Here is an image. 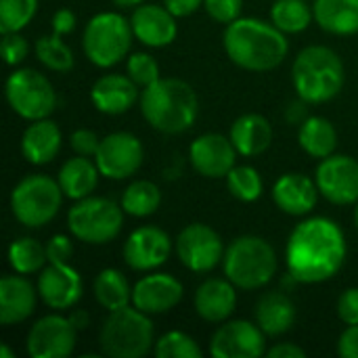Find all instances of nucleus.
Instances as JSON below:
<instances>
[{
  "instance_id": "f257e3e1",
  "label": "nucleus",
  "mask_w": 358,
  "mask_h": 358,
  "mask_svg": "<svg viewBox=\"0 0 358 358\" xmlns=\"http://www.w3.org/2000/svg\"><path fill=\"white\" fill-rule=\"evenodd\" d=\"M346 254V235L340 224L325 216H313L296 224L287 239V273L296 283H323L340 273Z\"/></svg>"
},
{
  "instance_id": "f03ea898",
  "label": "nucleus",
  "mask_w": 358,
  "mask_h": 358,
  "mask_svg": "<svg viewBox=\"0 0 358 358\" xmlns=\"http://www.w3.org/2000/svg\"><path fill=\"white\" fill-rule=\"evenodd\" d=\"M222 42L229 59L248 71H271L285 61L289 50L285 34L273 21L256 17H239L229 23Z\"/></svg>"
},
{
  "instance_id": "7ed1b4c3",
  "label": "nucleus",
  "mask_w": 358,
  "mask_h": 358,
  "mask_svg": "<svg viewBox=\"0 0 358 358\" xmlns=\"http://www.w3.org/2000/svg\"><path fill=\"white\" fill-rule=\"evenodd\" d=\"M141 111L151 128L164 134H180L197 122L199 99L191 84L180 78H159L143 88Z\"/></svg>"
},
{
  "instance_id": "20e7f679",
  "label": "nucleus",
  "mask_w": 358,
  "mask_h": 358,
  "mask_svg": "<svg viewBox=\"0 0 358 358\" xmlns=\"http://www.w3.org/2000/svg\"><path fill=\"white\" fill-rule=\"evenodd\" d=\"M292 80L298 96L308 105H321L340 94L346 71L340 55L329 46H306L292 65Z\"/></svg>"
},
{
  "instance_id": "39448f33",
  "label": "nucleus",
  "mask_w": 358,
  "mask_h": 358,
  "mask_svg": "<svg viewBox=\"0 0 358 358\" xmlns=\"http://www.w3.org/2000/svg\"><path fill=\"white\" fill-rule=\"evenodd\" d=\"M277 254L273 245L256 235L237 237L222 258V268L227 279L237 289H260L277 275Z\"/></svg>"
},
{
  "instance_id": "423d86ee",
  "label": "nucleus",
  "mask_w": 358,
  "mask_h": 358,
  "mask_svg": "<svg viewBox=\"0 0 358 358\" xmlns=\"http://www.w3.org/2000/svg\"><path fill=\"white\" fill-rule=\"evenodd\" d=\"M151 315L138 310L134 304L109 313L101 331L99 346L111 358H143L155 346V331Z\"/></svg>"
},
{
  "instance_id": "0eeeda50",
  "label": "nucleus",
  "mask_w": 358,
  "mask_h": 358,
  "mask_svg": "<svg viewBox=\"0 0 358 358\" xmlns=\"http://www.w3.org/2000/svg\"><path fill=\"white\" fill-rule=\"evenodd\" d=\"M132 23L120 13L105 10L94 15L82 34V48L88 61L96 67H113L128 57L132 46Z\"/></svg>"
},
{
  "instance_id": "6e6552de",
  "label": "nucleus",
  "mask_w": 358,
  "mask_h": 358,
  "mask_svg": "<svg viewBox=\"0 0 358 358\" xmlns=\"http://www.w3.org/2000/svg\"><path fill=\"white\" fill-rule=\"evenodd\" d=\"M63 189L59 180L44 174L21 178L10 193V212L27 229H42L61 210Z\"/></svg>"
},
{
  "instance_id": "1a4fd4ad",
  "label": "nucleus",
  "mask_w": 358,
  "mask_h": 358,
  "mask_svg": "<svg viewBox=\"0 0 358 358\" xmlns=\"http://www.w3.org/2000/svg\"><path fill=\"white\" fill-rule=\"evenodd\" d=\"M124 210L107 197H84L78 199L67 214L69 233L90 245L111 243L124 227Z\"/></svg>"
},
{
  "instance_id": "9d476101",
  "label": "nucleus",
  "mask_w": 358,
  "mask_h": 358,
  "mask_svg": "<svg viewBox=\"0 0 358 358\" xmlns=\"http://www.w3.org/2000/svg\"><path fill=\"white\" fill-rule=\"evenodd\" d=\"M6 101L23 120L36 122L48 117L57 107V92L50 80L36 69H15L6 80Z\"/></svg>"
},
{
  "instance_id": "9b49d317",
  "label": "nucleus",
  "mask_w": 358,
  "mask_h": 358,
  "mask_svg": "<svg viewBox=\"0 0 358 358\" xmlns=\"http://www.w3.org/2000/svg\"><path fill=\"white\" fill-rule=\"evenodd\" d=\"M176 254L191 273H210L222 262L224 248L220 235L210 224L193 222L178 233Z\"/></svg>"
},
{
  "instance_id": "f8f14e48",
  "label": "nucleus",
  "mask_w": 358,
  "mask_h": 358,
  "mask_svg": "<svg viewBox=\"0 0 358 358\" xmlns=\"http://www.w3.org/2000/svg\"><path fill=\"white\" fill-rule=\"evenodd\" d=\"M145 159L143 143L130 132H111L101 138L99 151L94 155V164L101 176L109 180L130 178Z\"/></svg>"
},
{
  "instance_id": "ddd939ff",
  "label": "nucleus",
  "mask_w": 358,
  "mask_h": 358,
  "mask_svg": "<svg viewBox=\"0 0 358 358\" xmlns=\"http://www.w3.org/2000/svg\"><path fill=\"white\" fill-rule=\"evenodd\" d=\"M78 329L69 317L46 315L36 321L25 338V350L31 358H65L76 348Z\"/></svg>"
},
{
  "instance_id": "4468645a",
  "label": "nucleus",
  "mask_w": 358,
  "mask_h": 358,
  "mask_svg": "<svg viewBox=\"0 0 358 358\" xmlns=\"http://www.w3.org/2000/svg\"><path fill=\"white\" fill-rule=\"evenodd\" d=\"M214 358H260L266 355V334L260 325L235 319L224 321L210 340Z\"/></svg>"
},
{
  "instance_id": "2eb2a0df",
  "label": "nucleus",
  "mask_w": 358,
  "mask_h": 358,
  "mask_svg": "<svg viewBox=\"0 0 358 358\" xmlns=\"http://www.w3.org/2000/svg\"><path fill=\"white\" fill-rule=\"evenodd\" d=\"M321 195L336 206L358 201V162L350 155H329L319 162L315 172Z\"/></svg>"
},
{
  "instance_id": "dca6fc26",
  "label": "nucleus",
  "mask_w": 358,
  "mask_h": 358,
  "mask_svg": "<svg viewBox=\"0 0 358 358\" xmlns=\"http://www.w3.org/2000/svg\"><path fill=\"white\" fill-rule=\"evenodd\" d=\"M172 252V239L159 227H138L124 243V262L138 273H149L159 268Z\"/></svg>"
},
{
  "instance_id": "f3484780",
  "label": "nucleus",
  "mask_w": 358,
  "mask_h": 358,
  "mask_svg": "<svg viewBox=\"0 0 358 358\" xmlns=\"http://www.w3.org/2000/svg\"><path fill=\"white\" fill-rule=\"evenodd\" d=\"M36 287L42 302L55 310L73 308L84 294L82 277L69 262H48V266L40 271Z\"/></svg>"
},
{
  "instance_id": "a211bd4d",
  "label": "nucleus",
  "mask_w": 358,
  "mask_h": 358,
  "mask_svg": "<svg viewBox=\"0 0 358 358\" xmlns=\"http://www.w3.org/2000/svg\"><path fill=\"white\" fill-rule=\"evenodd\" d=\"M237 149L231 136H222L216 132H208L197 136L189 147V159L197 174L206 178H227V174L235 168Z\"/></svg>"
},
{
  "instance_id": "6ab92c4d",
  "label": "nucleus",
  "mask_w": 358,
  "mask_h": 358,
  "mask_svg": "<svg viewBox=\"0 0 358 358\" xmlns=\"http://www.w3.org/2000/svg\"><path fill=\"white\" fill-rule=\"evenodd\" d=\"M182 283L168 273H153L138 279L132 287V304L147 315H164L180 304Z\"/></svg>"
},
{
  "instance_id": "aec40b11",
  "label": "nucleus",
  "mask_w": 358,
  "mask_h": 358,
  "mask_svg": "<svg viewBox=\"0 0 358 358\" xmlns=\"http://www.w3.org/2000/svg\"><path fill=\"white\" fill-rule=\"evenodd\" d=\"M134 38L151 48H164L176 40L178 25L176 15H172L162 4H138L130 17Z\"/></svg>"
},
{
  "instance_id": "412c9836",
  "label": "nucleus",
  "mask_w": 358,
  "mask_h": 358,
  "mask_svg": "<svg viewBox=\"0 0 358 358\" xmlns=\"http://www.w3.org/2000/svg\"><path fill=\"white\" fill-rule=\"evenodd\" d=\"M319 187L317 180L300 174V172H289L277 178L273 185V201L275 206L289 214V216H306L315 210L317 199H319Z\"/></svg>"
},
{
  "instance_id": "4be33fe9",
  "label": "nucleus",
  "mask_w": 358,
  "mask_h": 358,
  "mask_svg": "<svg viewBox=\"0 0 358 358\" xmlns=\"http://www.w3.org/2000/svg\"><path fill=\"white\" fill-rule=\"evenodd\" d=\"M138 99V86L130 76L107 73L101 76L90 88L92 105L107 115H122L132 109Z\"/></svg>"
},
{
  "instance_id": "5701e85b",
  "label": "nucleus",
  "mask_w": 358,
  "mask_h": 358,
  "mask_svg": "<svg viewBox=\"0 0 358 358\" xmlns=\"http://www.w3.org/2000/svg\"><path fill=\"white\" fill-rule=\"evenodd\" d=\"M36 294L34 287L23 275H6L0 279V323L15 325L29 319L36 310Z\"/></svg>"
},
{
  "instance_id": "b1692460",
  "label": "nucleus",
  "mask_w": 358,
  "mask_h": 358,
  "mask_svg": "<svg viewBox=\"0 0 358 358\" xmlns=\"http://www.w3.org/2000/svg\"><path fill=\"white\" fill-rule=\"evenodd\" d=\"M195 313L208 323H224L235 313L237 292L229 279H208L203 281L193 298Z\"/></svg>"
},
{
  "instance_id": "393cba45",
  "label": "nucleus",
  "mask_w": 358,
  "mask_h": 358,
  "mask_svg": "<svg viewBox=\"0 0 358 358\" xmlns=\"http://www.w3.org/2000/svg\"><path fill=\"white\" fill-rule=\"evenodd\" d=\"M61 128L52 120H36L25 128L21 136V153L25 162L34 166H44L57 157V153L61 151Z\"/></svg>"
},
{
  "instance_id": "a878e982",
  "label": "nucleus",
  "mask_w": 358,
  "mask_h": 358,
  "mask_svg": "<svg viewBox=\"0 0 358 358\" xmlns=\"http://www.w3.org/2000/svg\"><path fill=\"white\" fill-rule=\"evenodd\" d=\"M296 317V304L283 292H266L256 304V323L271 338L287 334L294 327Z\"/></svg>"
},
{
  "instance_id": "bb28decb",
  "label": "nucleus",
  "mask_w": 358,
  "mask_h": 358,
  "mask_svg": "<svg viewBox=\"0 0 358 358\" xmlns=\"http://www.w3.org/2000/svg\"><path fill=\"white\" fill-rule=\"evenodd\" d=\"M231 141L239 155L256 157L262 155L273 143V128L260 113H245L231 126Z\"/></svg>"
},
{
  "instance_id": "cd10ccee",
  "label": "nucleus",
  "mask_w": 358,
  "mask_h": 358,
  "mask_svg": "<svg viewBox=\"0 0 358 358\" xmlns=\"http://www.w3.org/2000/svg\"><path fill=\"white\" fill-rule=\"evenodd\" d=\"M315 21L329 34H358V0H315Z\"/></svg>"
},
{
  "instance_id": "c85d7f7f",
  "label": "nucleus",
  "mask_w": 358,
  "mask_h": 358,
  "mask_svg": "<svg viewBox=\"0 0 358 358\" xmlns=\"http://www.w3.org/2000/svg\"><path fill=\"white\" fill-rule=\"evenodd\" d=\"M99 176H101V172H99L96 164L90 162V157L78 155V157L67 159L61 166L57 180H59L65 197L78 201V199L92 195V191L99 185Z\"/></svg>"
},
{
  "instance_id": "c756f323",
  "label": "nucleus",
  "mask_w": 358,
  "mask_h": 358,
  "mask_svg": "<svg viewBox=\"0 0 358 358\" xmlns=\"http://www.w3.org/2000/svg\"><path fill=\"white\" fill-rule=\"evenodd\" d=\"M300 147L315 159H325L336 153L338 147V132L336 126L321 115H308L298 130Z\"/></svg>"
},
{
  "instance_id": "7c9ffc66",
  "label": "nucleus",
  "mask_w": 358,
  "mask_h": 358,
  "mask_svg": "<svg viewBox=\"0 0 358 358\" xmlns=\"http://www.w3.org/2000/svg\"><path fill=\"white\" fill-rule=\"evenodd\" d=\"M92 292H94L96 302L109 313L132 304V287H130L126 275L120 273L117 268H103L94 277Z\"/></svg>"
},
{
  "instance_id": "2f4dec72",
  "label": "nucleus",
  "mask_w": 358,
  "mask_h": 358,
  "mask_svg": "<svg viewBox=\"0 0 358 358\" xmlns=\"http://www.w3.org/2000/svg\"><path fill=\"white\" fill-rule=\"evenodd\" d=\"M159 203H162V191L151 180H134L124 189L120 199L122 210L134 218H147L155 214Z\"/></svg>"
},
{
  "instance_id": "473e14b6",
  "label": "nucleus",
  "mask_w": 358,
  "mask_h": 358,
  "mask_svg": "<svg viewBox=\"0 0 358 358\" xmlns=\"http://www.w3.org/2000/svg\"><path fill=\"white\" fill-rule=\"evenodd\" d=\"M313 19L315 10L306 4V0H275L271 8V21L283 34H300L308 29Z\"/></svg>"
},
{
  "instance_id": "72a5a7b5",
  "label": "nucleus",
  "mask_w": 358,
  "mask_h": 358,
  "mask_svg": "<svg viewBox=\"0 0 358 358\" xmlns=\"http://www.w3.org/2000/svg\"><path fill=\"white\" fill-rule=\"evenodd\" d=\"M48 262L46 256V245L31 237H21L10 243L8 248V264L15 273L19 275H31L44 268Z\"/></svg>"
},
{
  "instance_id": "f704fd0d",
  "label": "nucleus",
  "mask_w": 358,
  "mask_h": 358,
  "mask_svg": "<svg viewBox=\"0 0 358 358\" xmlns=\"http://www.w3.org/2000/svg\"><path fill=\"white\" fill-rule=\"evenodd\" d=\"M34 52H36L38 61L44 67H48L52 71H59V73H67L76 63L71 48L57 34L38 38V42L34 46Z\"/></svg>"
},
{
  "instance_id": "c9c22d12",
  "label": "nucleus",
  "mask_w": 358,
  "mask_h": 358,
  "mask_svg": "<svg viewBox=\"0 0 358 358\" xmlns=\"http://www.w3.org/2000/svg\"><path fill=\"white\" fill-rule=\"evenodd\" d=\"M227 187L231 191V195L243 203H254L260 199L262 191H264V182L262 176L256 168L252 166H235L229 174H227Z\"/></svg>"
},
{
  "instance_id": "e433bc0d",
  "label": "nucleus",
  "mask_w": 358,
  "mask_h": 358,
  "mask_svg": "<svg viewBox=\"0 0 358 358\" xmlns=\"http://www.w3.org/2000/svg\"><path fill=\"white\" fill-rule=\"evenodd\" d=\"M38 0H0V31H21L34 19Z\"/></svg>"
},
{
  "instance_id": "4c0bfd02",
  "label": "nucleus",
  "mask_w": 358,
  "mask_h": 358,
  "mask_svg": "<svg viewBox=\"0 0 358 358\" xmlns=\"http://www.w3.org/2000/svg\"><path fill=\"white\" fill-rule=\"evenodd\" d=\"M153 352L157 358H199L201 348L199 344L185 331H168L164 334L155 346Z\"/></svg>"
},
{
  "instance_id": "58836bf2",
  "label": "nucleus",
  "mask_w": 358,
  "mask_h": 358,
  "mask_svg": "<svg viewBox=\"0 0 358 358\" xmlns=\"http://www.w3.org/2000/svg\"><path fill=\"white\" fill-rule=\"evenodd\" d=\"M126 69H128V76L134 80V84L141 86V88H147V86L155 84L162 78L157 61L151 55H147V52H132V55H128Z\"/></svg>"
},
{
  "instance_id": "ea45409f",
  "label": "nucleus",
  "mask_w": 358,
  "mask_h": 358,
  "mask_svg": "<svg viewBox=\"0 0 358 358\" xmlns=\"http://www.w3.org/2000/svg\"><path fill=\"white\" fill-rule=\"evenodd\" d=\"M203 8L216 23L229 25L241 17L243 0H203Z\"/></svg>"
},
{
  "instance_id": "a19ab883",
  "label": "nucleus",
  "mask_w": 358,
  "mask_h": 358,
  "mask_svg": "<svg viewBox=\"0 0 358 358\" xmlns=\"http://www.w3.org/2000/svg\"><path fill=\"white\" fill-rule=\"evenodd\" d=\"M2 55H4L6 65L15 67V65L23 63L25 57L29 55V44L19 31L2 34Z\"/></svg>"
},
{
  "instance_id": "79ce46f5",
  "label": "nucleus",
  "mask_w": 358,
  "mask_h": 358,
  "mask_svg": "<svg viewBox=\"0 0 358 358\" xmlns=\"http://www.w3.org/2000/svg\"><path fill=\"white\" fill-rule=\"evenodd\" d=\"M69 145H71V149H73L78 155L94 157V155H96V151H99L101 138L96 136V132L88 130V128H80V130H76V132L71 134Z\"/></svg>"
},
{
  "instance_id": "37998d69",
  "label": "nucleus",
  "mask_w": 358,
  "mask_h": 358,
  "mask_svg": "<svg viewBox=\"0 0 358 358\" xmlns=\"http://www.w3.org/2000/svg\"><path fill=\"white\" fill-rule=\"evenodd\" d=\"M46 256L48 262H69V258L73 256V243L67 235H55L50 237V241L46 243Z\"/></svg>"
},
{
  "instance_id": "c03bdc74",
  "label": "nucleus",
  "mask_w": 358,
  "mask_h": 358,
  "mask_svg": "<svg viewBox=\"0 0 358 358\" xmlns=\"http://www.w3.org/2000/svg\"><path fill=\"white\" fill-rule=\"evenodd\" d=\"M338 317L346 325H358V287H350L340 296Z\"/></svg>"
},
{
  "instance_id": "a18cd8bd",
  "label": "nucleus",
  "mask_w": 358,
  "mask_h": 358,
  "mask_svg": "<svg viewBox=\"0 0 358 358\" xmlns=\"http://www.w3.org/2000/svg\"><path fill=\"white\" fill-rule=\"evenodd\" d=\"M338 355L342 358H358V325H348L338 340Z\"/></svg>"
},
{
  "instance_id": "49530a36",
  "label": "nucleus",
  "mask_w": 358,
  "mask_h": 358,
  "mask_svg": "<svg viewBox=\"0 0 358 358\" xmlns=\"http://www.w3.org/2000/svg\"><path fill=\"white\" fill-rule=\"evenodd\" d=\"M76 13L69 10V8H59L55 15H52V34L57 36H65V34H71L76 29Z\"/></svg>"
},
{
  "instance_id": "de8ad7c7",
  "label": "nucleus",
  "mask_w": 358,
  "mask_h": 358,
  "mask_svg": "<svg viewBox=\"0 0 358 358\" xmlns=\"http://www.w3.org/2000/svg\"><path fill=\"white\" fill-rule=\"evenodd\" d=\"M201 4H203V0H164V6L176 17H189Z\"/></svg>"
},
{
  "instance_id": "09e8293b",
  "label": "nucleus",
  "mask_w": 358,
  "mask_h": 358,
  "mask_svg": "<svg viewBox=\"0 0 358 358\" xmlns=\"http://www.w3.org/2000/svg\"><path fill=\"white\" fill-rule=\"evenodd\" d=\"M266 355L271 358H304L306 357V350L294 342H281L273 348L266 350Z\"/></svg>"
},
{
  "instance_id": "8fccbe9b",
  "label": "nucleus",
  "mask_w": 358,
  "mask_h": 358,
  "mask_svg": "<svg viewBox=\"0 0 358 358\" xmlns=\"http://www.w3.org/2000/svg\"><path fill=\"white\" fill-rule=\"evenodd\" d=\"M306 101H296V103H292L289 107H287V111H285V117L292 122V124H302L308 115H306Z\"/></svg>"
},
{
  "instance_id": "3c124183",
  "label": "nucleus",
  "mask_w": 358,
  "mask_h": 358,
  "mask_svg": "<svg viewBox=\"0 0 358 358\" xmlns=\"http://www.w3.org/2000/svg\"><path fill=\"white\" fill-rule=\"evenodd\" d=\"M69 321H71V325H73L78 331H82V329L88 327V315H86L84 310H71Z\"/></svg>"
},
{
  "instance_id": "603ef678",
  "label": "nucleus",
  "mask_w": 358,
  "mask_h": 358,
  "mask_svg": "<svg viewBox=\"0 0 358 358\" xmlns=\"http://www.w3.org/2000/svg\"><path fill=\"white\" fill-rule=\"evenodd\" d=\"M113 4H117V6H138V4H143L145 0H111Z\"/></svg>"
},
{
  "instance_id": "864d4df0",
  "label": "nucleus",
  "mask_w": 358,
  "mask_h": 358,
  "mask_svg": "<svg viewBox=\"0 0 358 358\" xmlns=\"http://www.w3.org/2000/svg\"><path fill=\"white\" fill-rule=\"evenodd\" d=\"M0 357H2V358H15V355L10 352V348H8V346H2V348H0Z\"/></svg>"
},
{
  "instance_id": "5fc2aeb1",
  "label": "nucleus",
  "mask_w": 358,
  "mask_h": 358,
  "mask_svg": "<svg viewBox=\"0 0 358 358\" xmlns=\"http://www.w3.org/2000/svg\"><path fill=\"white\" fill-rule=\"evenodd\" d=\"M355 224H357V231H358V201H357V208H355Z\"/></svg>"
}]
</instances>
